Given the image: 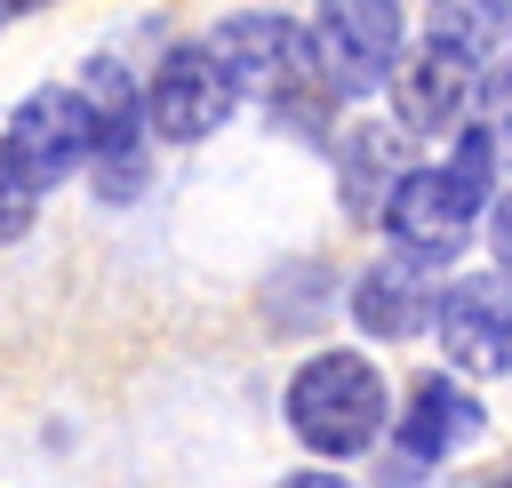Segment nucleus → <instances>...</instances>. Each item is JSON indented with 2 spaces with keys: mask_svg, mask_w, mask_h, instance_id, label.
<instances>
[{
  "mask_svg": "<svg viewBox=\"0 0 512 488\" xmlns=\"http://www.w3.org/2000/svg\"><path fill=\"white\" fill-rule=\"evenodd\" d=\"M144 96V120H152V136H168V144H200V136H216L224 120H232V80L208 64V48H168L160 56V72H152V88H136Z\"/></svg>",
  "mask_w": 512,
  "mask_h": 488,
  "instance_id": "7",
  "label": "nucleus"
},
{
  "mask_svg": "<svg viewBox=\"0 0 512 488\" xmlns=\"http://www.w3.org/2000/svg\"><path fill=\"white\" fill-rule=\"evenodd\" d=\"M72 96L88 104L96 200H104V208H128V200L144 192V96H136V80H128L112 56H96V64H88V80H80Z\"/></svg>",
  "mask_w": 512,
  "mask_h": 488,
  "instance_id": "5",
  "label": "nucleus"
},
{
  "mask_svg": "<svg viewBox=\"0 0 512 488\" xmlns=\"http://www.w3.org/2000/svg\"><path fill=\"white\" fill-rule=\"evenodd\" d=\"M32 208H40V200H32V192L16 184V168L0 160V240H24V224H32Z\"/></svg>",
  "mask_w": 512,
  "mask_h": 488,
  "instance_id": "13",
  "label": "nucleus"
},
{
  "mask_svg": "<svg viewBox=\"0 0 512 488\" xmlns=\"http://www.w3.org/2000/svg\"><path fill=\"white\" fill-rule=\"evenodd\" d=\"M440 344L464 376H504L512 368V344H504V280L496 272H472L440 296Z\"/></svg>",
  "mask_w": 512,
  "mask_h": 488,
  "instance_id": "9",
  "label": "nucleus"
},
{
  "mask_svg": "<svg viewBox=\"0 0 512 488\" xmlns=\"http://www.w3.org/2000/svg\"><path fill=\"white\" fill-rule=\"evenodd\" d=\"M0 160L16 168V184L40 200V192H56L80 160H88V104L72 96V88H32L16 112H8V128H0Z\"/></svg>",
  "mask_w": 512,
  "mask_h": 488,
  "instance_id": "6",
  "label": "nucleus"
},
{
  "mask_svg": "<svg viewBox=\"0 0 512 488\" xmlns=\"http://www.w3.org/2000/svg\"><path fill=\"white\" fill-rule=\"evenodd\" d=\"M312 40V64H320V88L328 96H360V88H384L392 64H400V40H408V8L392 0H336L320 8V24L304 32Z\"/></svg>",
  "mask_w": 512,
  "mask_h": 488,
  "instance_id": "3",
  "label": "nucleus"
},
{
  "mask_svg": "<svg viewBox=\"0 0 512 488\" xmlns=\"http://www.w3.org/2000/svg\"><path fill=\"white\" fill-rule=\"evenodd\" d=\"M352 320H360V336L408 344V336H424V320H432V280L408 272L400 256H376V264L352 280Z\"/></svg>",
  "mask_w": 512,
  "mask_h": 488,
  "instance_id": "11",
  "label": "nucleus"
},
{
  "mask_svg": "<svg viewBox=\"0 0 512 488\" xmlns=\"http://www.w3.org/2000/svg\"><path fill=\"white\" fill-rule=\"evenodd\" d=\"M472 64H464V48H448V40H424L408 64H392V112H400V128L408 136H432V128H448L456 112H464V96H472Z\"/></svg>",
  "mask_w": 512,
  "mask_h": 488,
  "instance_id": "8",
  "label": "nucleus"
},
{
  "mask_svg": "<svg viewBox=\"0 0 512 488\" xmlns=\"http://www.w3.org/2000/svg\"><path fill=\"white\" fill-rule=\"evenodd\" d=\"M408 176V160H400V128H376V120H360V128H344L336 136V200H344V216H384V200H392V184Z\"/></svg>",
  "mask_w": 512,
  "mask_h": 488,
  "instance_id": "12",
  "label": "nucleus"
},
{
  "mask_svg": "<svg viewBox=\"0 0 512 488\" xmlns=\"http://www.w3.org/2000/svg\"><path fill=\"white\" fill-rule=\"evenodd\" d=\"M208 64L232 80V96H264V104H272V96H288V88L312 80V40H304V24L280 16V8H240V16L216 24Z\"/></svg>",
  "mask_w": 512,
  "mask_h": 488,
  "instance_id": "4",
  "label": "nucleus"
},
{
  "mask_svg": "<svg viewBox=\"0 0 512 488\" xmlns=\"http://www.w3.org/2000/svg\"><path fill=\"white\" fill-rule=\"evenodd\" d=\"M488 424V408L464 392V384H448V376H424L416 384V400H408V416H400V472H424V464H440L448 448H464L472 432Z\"/></svg>",
  "mask_w": 512,
  "mask_h": 488,
  "instance_id": "10",
  "label": "nucleus"
},
{
  "mask_svg": "<svg viewBox=\"0 0 512 488\" xmlns=\"http://www.w3.org/2000/svg\"><path fill=\"white\" fill-rule=\"evenodd\" d=\"M280 488H352V480H336V472H296V480H280Z\"/></svg>",
  "mask_w": 512,
  "mask_h": 488,
  "instance_id": "14",
  "label": "nucleus"
},
{
  "mask_svg": "<svg viewBox=\"0 0 512 488\" xmlns=\"http://www.w3.org/2000/svg\"><path fill=\"white\" fill-rule=\"evenodd\" d=\"M480 192H464L448 168H408L400 184H392V200H384V232H392V256L408 264V272H448L456 256H464V240H472V224H480Z\"/></svg>",
  "mask_w": 512,
  "mask_h": 488,
  "instance_id": "2",
  "label": "nucleus"
},
{
  "mask_svg": "<svg viewBox=\"0 0 512 488\" xmlns=\"http://www.w3.org/2000/svg\"><path fill=\"white\" fill-rule=\"evenodd\" d=\"M288 432L312 456H368L384 432V376L368 352H312L288 376Z\"/></svg>",
  "mask_w": 512,
  "mask_h": 488,
  "instance_id": "1",
  "label": "nucleus"
},
{
  "mask_svg": "<svg viewBox=\"0 0 512 488\" xmlns=\"http://www.w3.org/2000/svg\"><path fill=\"white\" fill-rule=\"evenodd\" d=\"M0 16H16V8H0Z\"/></svg>",
  "mask_w": 512,
  "mask_h": 488,
  "instance_id": "15",
  "label": "nucleus"
}]
</instances>
